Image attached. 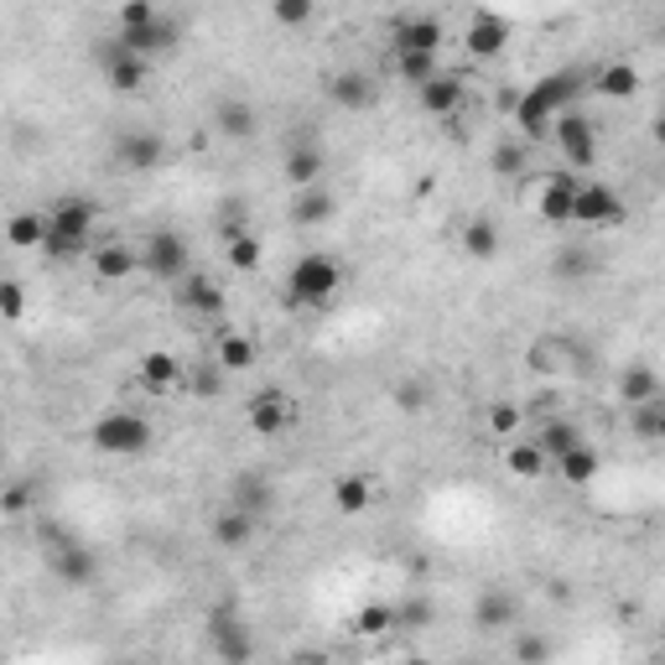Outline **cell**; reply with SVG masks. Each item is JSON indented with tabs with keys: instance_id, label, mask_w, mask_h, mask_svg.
<instances>
[{
	"instance_id": "cell-1",
	"label": "cell",
	"mask_w": 665,
	"mask_h": 665,
	"mask_svg": "<svg viewBox=\"0 0 665 665\" xmlns=\"http://www.w3.org/2000/svg\"><path fill=\"white\" fill-rule=\"evenodd\" d=\"M343 286V266L323 250H307L292 260L286 271V307H328Z\"/></svg>"
},
{
	"instance_id": "cell-2",
	"label": "cell",
	"mask_w": 665,
	"mask_h": 665,
	"mask_svg": "<svg viewBox=\"0 0 665 665\" xmlns=\"http://www.w3.org/2000/svg\"><path fill=\"white\" fill-rule=\"evenodd\" d=\"M89 442L104 458H140V452L151 448V421L140 412H104V416H94Z\"/></svg>"
},
{
	"instance_id": "cell-3",
	"label": "cell",
	"mask_w": 665,
	"mask_h": 665,
	"mask_svg": "<svg viewBox=\"0 0 665 665\" xmlns=\"http://www.w3.org/2000/svg\"><path fill=\"white\" fill-rule=\"evenodd\" d=\"M42 536H47V572H53L63 587H89V583H94L99 562H94V551L83 546V541H74V536L58 530V526H42Z\"/></svg>"
},
{
	"instance_id": "cell-4",
	"label": "cell",
	"mask_w": 665,
	"mask_h": 665,
	"mask_svg": "<svg viewBox=\"0 0 665 665\" xmlns=\"http://www.w3.org/2000/svg\"><path fill=\"white\" fill-rule=\"evenodd\" d=\"M188 239L177 235V229H157V235H146V245H140V266L157 275V281H188Z\"/></svg>"
},
{
	"instance_id": "cell-5",
	"label": "cell",
	"mask_w": 665,
	"mask_h": 665,
	"mask_svg": "<svg viewBox=\"0 0 665 665\" xmlns=\"http://www.w3.org/2000/svg\"><path fill=\"white\" fill-rule=\"evenodd\" d=\"M208 650L218 661H250L255 655L250 624H239L235 608H208Z\"/></svg>"
},
{
	"instance_id": "cell-6",
	"label": "cell",
	"mask_w": 665,
	"mask_h": 665,
	"mask_svg": "<svg viewBox=\"0 0 665 665\" xmlns=\"http://www.w3.org/2000/svg\"><path fill=\"white\" fill-rule=\"evenodd\" d=\"M551 136L562 146L567 167H598V125H593V120L567 110V115H556V131H551Z\"/></svg>"
},
{
	"instance_id": "cell-7",
	"label": "cell",
	"mask_w": 665,
	"mask_h": 665,
	"mask_svg": "<svg viewBox=\"0 0 665 665\" xmlns=\"http://www.w3.org/2000/svg\"><path fill=\"white\" fill-rule=\"evenodd\" d=\"M619 218H624V198L613 193L608 182H577L572 224H587V229H604V224H619Z\"/></svg>"
},
{
	"instance_id": "cell-8",
	"label": "cell",
	"mask_w": 665,
	"mask_h": 665,
	"mask_svg": "<svg viewBox=\"0 0 665 665\" xmlns=\"http://www.w3.org/2000/svg\"><path fill=\"white\" fill-rule=\"evenodd\" d=\"M245 427L271 442V437H281V431L296 427V401H286L281 391H260L250 406H245Z\"/></svg>"
},
{
	"instance_id": "cell-9",
	"label": "cell",
	"mask_w": 665,
	"mask_h": 665,
	"mask_svg": "<svg viewBox=\"0 0 665 665\" xmlns=\"http://www.w3.org/2000/svg\"><path fill=\"white\" fill-rule=\"evenodd\" d=\"M520 624V604H515V593L509 587H484L478 598H473V629L478 634H505V629Z\"/></svg>"
},
{
	"instance_id": "cell-10",
	"label": "cell",
	"mask_w": 665,
	"mask_h": 665,
	"mask_svg": "<svg viewBox=\"0 0 665 665\" xmlns=\"http://www.w3.org/2000/svg\"><path fill=\"white\" fill-rule=\"evenodd\" d=\"M323 94H328L332 110H349V115H359V110H370L374 99H380V89H374V79L364 74V68H343V74H328Z\"/></svg>"
},
{
	"instance_id": "cell-11",
	"label": "cell",
	"mask_w": 665,
	"mask_h": 665,
	"mask_svg": "<svg viewBox=\"0 0 665 665\" xmlns=\"http://www.w3.org/2000/svg\"><path fill=\"white\" fill-rule=\"evenodd\" d=\"M161 157H167V146H161L157 131H120L115 136V161L125 172H136V177L157 172Z\"/></svg>"
},
{
	"instance_id": "cell-12",
	"label": "cell",
	"mask_w": 665,
	"mask_h": 665,
	"mask_svg": "<svg viewBox=\"0 0 665 665\" xmlns=\"http://www.w3.org/2000/svg\"><path fill=\"white\" fill-rule=\"evenodd\" d=\"M120 47H131V53H140V58H167L177 42H182V26H177L172 16H157L146 21V26H131V32H115Z\"/></svg>"
},
{
	"instance_id": "cell-13",
	"label": "cell",
	"mask_w": 665,
	"mask_h": 665,
	"mask_svg": "<svg viewBox=\"0 0 665 665\" xmlns=\"http://www.w3.org/2000/svg\"><path fill=\"white\" fill-rule=\"evenodd\" d=\"M583 364H587V353L572 343L567 332H546V338L530 343V370H541V374H572V370H583Z\"/></svg>"
},
{
	"instance_id": "cell-14",
	"label": "cell",
	"mask_w": 665,
	"mask_h": 665,
	"mask_svg": "<svg viewBox=\"0 0 665 665\" xmlns=\"http://www.w3.org/2000/svg\"><path fill=\"white\" fill-rule=\"evenodd\" d=\"M146 74H151V58H140V53H131V47H120L110 37V47H104V79H110V89L115 94H136V89H146Z\"/></svg>"
},
{
	"instance_id": "cell-15",
	"label": "cell",
	"mask_w": 665,
	"mask_h": 665,
	"mask_svg": "<svg viewBox=\"0 0 665 665\" xmlns=\"http://www.w3.org/2000/svg\"><path fill=\"white\" fill-rule=\"evenodd\" d=\"M505 42H509V21L499 16V11H478V16L469 21V32H463V47H469V58H478V63L499 58Z\"/></svg>"
},
{
	"instance_id": "cell-16",
	"label": "cell",
	"mask_w": 665,
	"mask_h": 665,
	"mask_svg": "<svg viewBox=\"0 0 665 665\" xmlns=\"http://www.w3.org/2000/svg\"><path fill=\"white\" fill-rule=\"evenodd\" d=\"M323 172H328V157H323L317 140H292L286 146V161H281L286 188H313V182H323Z\"/></svg>"
},
{
	"instance_id": "cell-17",
	"label": "cell",
	"mask_w": 665,
	"mask_h": 665,
	"mask_svg": "<svg viewBox=\"0 0 665 665\" xmlns=\"http://www.w3.org/2000/svg\"><path fill=\"white\" fill-rule=\"evenodd\" d=\"M463 99H469V89H463V79L458 74H437V79H427L421 89H416V104L427 110V115L448 120L463 110Z\"/></svg>"
},
{
	"instance_id": "cell-18",
	"label": "cell",
	"mask_w": 665,
	"mask_h": 665,
	"mask_svg": "<svg viewBox=\"0 0 665 665\" xmlns=\"http://www.w3.org/2000/svg\"><path fill=\"white\" fill-rule=\"evenodd\" d=\"M572 203H577V177L551 172L541 182V193H536V214L546 218V224H572Z\"/></svg>"
},
{
	"instance_id": "cell-19",
	"label": "cell",
	"mask_w": 665,
	"mask_h": 665,
	"mask_svg": "<svg viewBox=\"0 0 665 665\" xmlns=\"http://www.w3.org/2000/svg\"><path fill=\"white\" fill-rule=\"evenodd\" d=\"M332 214H338V198H332L323 182L296 188V198H292V224L296 229H323V224H332Z\"/></svg>"
},
{
	"instance_id": "cell-20",
	"label": "cell",
	"mask_w": 665,
	"mask_h": 665,
	"mask_svg": "<svg viewBox=\"0 0 665 665\" xmlns=\"http://www.w3.org/2000/svg\"><path fill=\"white\" fill-rule=\"evenodd\" d=\"M89 266H94L99 281H131L136 271H146V266H140V245H120V239L99 245V250L89 255Z\"/></svg>"
},
{
	"instance_id": "cell-21",
	"label": "cell",
	"mask_w": 665,
	"mask_h": 665,
	"mask_svg": "<svg viewBox=\"0 0 665 665\" xmlns=\"http://www.w3.org/2000/svg\"><path fill=\"white\" fill-rule=\"evenodd\" d=\"M214 131L224 140H250L260 131V110L250 99H218L214 104Z\"/></svg>"
},
{
	"instance_id": "cell-22",
	"label": "cell",
	"mask_w": 665,
	"mask_h": 665,
	"mask_svg": "<svg viewBox=\"0 0 665 665\" xmlns=\"http://www.w3.org/2000/svg\"><path fill=\"white\" fill-rule=\"evenodd\" d=\"M391 42H395V53H437V47L448 42V32H442L437 16H406L395 26Z\"/></svg>"
},
{
	"instance_id": "cell-23",
	"label": "cell",
	"mask_w": 665,
	"mask_h": 665,
	"mask_svg": "<svg viewBox=\"0 0 665 665\" xmlns=\"http://www.w3.org/2000/svg\"><path fill=\"white\" fill-rule=\"evenodd\" d=\"M255 520H260V515H250V509L224 505V509L214 515V546H218V551L250 546V541H255Z\"/></svg>"
},
{
	"instance_id": "cell-24",
	"label": "cell",
	"mask_w": 665,
	"mask_h": 665,
	"mask_svg": "<svg viewBox=\"0 0 665 665\" xmlns=\"http://www.w3.org/2000/svg\"><path fill=\"white\" fill-rule=\"evenodd\" d=\"M458 250L469 255V260H499L505 235H499V224H494V218H469V224H463V235H458Z\"/></svg>"
},
{
	"instance_id": "cell-25",
	"label": "cell",
	"mask_w": 665,
	"mask_h": 665,
	"mask_svg": "<svg viewBox=\"0 0 665 665\" xmlns=\"http://www.w3.org/2000/svg\"><path fill=\"white\" fill-rule=\"evenodd\" d=\"M536 442H541V452H546L551 463L556 458H567L577 442H587L583 437V427L572 421V416H541V431H536Z\"/></svg>"
},
{
	"instance_id": "cell-26",
	"label": "cell",
	"mask_w": 665,
	"mask_h": 665,
	"mask_svg": "<svg viewBox=\"0 0 665 665\" xmlns=\"http://www.w3.org/2000/svg\"><path fill=\"white\" fill-rule=\"evenodd\" d=\"M47 218L58 224V229H68V235H94V218H99V208L89 203V198H53L47 203Z\"/></svg>"
},
{
	"instance_id": "cell-27",
	"label": "cell",
	"mask_w": 665,
	"mask_h": 665,
	"mask_svg": "<svg viewBox=\"0 0 665 665\" xmlns=\"http://www.w3.org/2000/svg\"><path fill=\"white\" fill-rule=\"evenodd\" d=\"M136 374H140V385H146L151 395H167L177 380H182V359H177V353H167V349H151L136 364Z\"/></svg>"
},
{
	"instance_id": "cell-28",
	"label": "cell",
	"mask_w": 665,
	"mask_h": 665,
	"mask_svg": "<svg viewBox=\"0 0 665 665\" xmlns=\"http://www.w3.org/2000/svg\"><path fill=\"white\" fill-rule=\"evenodd\" d=\"M619 401L624 406H650V401H661V374L650 370V364H629L624 374H619Z\"/></svg>"
},
{
	"instance_id": "cell-29",
	"label": "cell",
	"mask_w": 665,
	"mask_h": 665,
	"mask_svg": "<svg viewBox=\"0 0 665 665\" xmlns=\"http://www.w3.org/2000/svg\"><path fill=\"white\" fill-rule=\"evenodd\" d=\"M224 302H229V296H224V286H218V281H208V275H188V281H182V307H188V313L218 317V313H224Z\"/></svg>"
},
{
	"instance_id": "cell-30",
	"label": "cell",
	"mask_w": 665,
	"mask_h": 665,
	"mask_svg": "<svg viewBox=\"0 0 665 665\" xmlns=\"http://www.w3.org/2000/svg\"><path fill=\"white\" fill-rule=\"evenodd\" d=\"M255 359H260V349H255V338L250 332H218V370L224 374H245L255 370Z\"/></svg>"
},
{
	"instance_id": "cell-31",
	"label": "cell",
	"mask_w": 665,
	"mask_h": 665,
	"mask_svg": "<svg viewBox=\"0 0 665 665\" xmlns=\"http://www.w3.org/2000/svg\"><path fill=\"white\" fill-rule=\"evenodd\" d=\"M271 499H275V489H271V478H266V473H239L235 484H229V505L250 509V515H266Z\"/></svg>"
},
{
	"instance_id": "cell-32",
	"label": "cell",
	"mask_w": 665,
	"mask_h": 665,
	"mask_svg": "<svg viewBox=\"0 0 665 665\" xmlns=\"http://www.w3.org/2000/svg\"><path fill=\"white\" fill-rule=\"evenodd\" d=\"M374 499V484L364 473H343V478H332V509L338 515H364Z\"/></svg>"
},
{
	"instance_id": "cell-33",
	"label": "cell",
	"mask_w": 665,
	"mask_h": 665,
	"mask_svg": "<svg viewBox=\"0 0 665 665\" xmlns=\"http://www.w3.org/2000/svg\"><path fill=\"white\" fill-rule=\"evenodd\" d=\"M593 89L604 99H634L640 94V68L634 63H608V68L593 74Z\"/></svg>"
},
{
	"instance_id": "cell-34",
	"label": "cell",
	"mask_w": 665,
	"mask_h": 665,
	"mask_svg": "<svg viewBox=\"0 0 665 665\" xmlns=\"http://www.w3.org/2000/svg\"><path fill=\"white\" fill-rule=\"evenodd\" d=\"M42 235H47V214H42V208H21V214L5 218L11 250H42Z\"/></svg>"
},
{
	"instance_id": "cell-35",
	"label": "cell",
	"mask_w": 665,
	"mask_h": 665,
	"mask_svg": "<svg viewBox=\"0 0 665 665\" xmlns=\"http://www.w3.org/2000/svg\"><path fill=\"white\" fill-rule=\"evenodd\" d=\"M556 469H562V478H567V484H577V489H583V484H593V478L604 473V458H598V448H593V442H577L567 458H556Z\"/></svg>"
},
{
	"instance_id": "cell-36",
	"label": "cell",
	"mask_w": 665,
	"mask_h": 665,
	"mask_svg": "<svg viewBox=\"0 0 665 665\" xmlns=\"http://www.w3.org/2000/svg\"><path fill=\"white\" fill-rule=\"evenodd\" d=\"M42 255L47 260H58V266H68V260H83V255H94V245L83 235H68V229H58L53 218H47V235H42Z\"/></svg>"
},
{
	"instance_id": "cell-37",
	"label": "cell",
	"mask_w": 665,
	"mask_h": 665,
	"mask_svg": "<svg viewBox=\"0 0 665 665\" xmlns=\"http://www.w3.org/2000/svg\"><path fill=\"white\" fill-rule=\"evenodd\" d=\"M505 469L515 473V478H541V473L551 469V458L541 452V442H509Z\"/></svg>"
},
{
	"instance_id": "cell-38",
	"label": "cell",
	"mask_w": 665,
	"mask_h": 665,
	"mask_svg": "<svg viewBox=\"0 0 665 665\" xmlns=\"http://www.w3.org/2000/svg\"><path fill=\"white\" fill-rule=\"evenodd\" d=\"M494 172L499 177H520L530 167V140L520 136V140H494Z\"/></svg>"
},
{
	"instance_id": "cell-39",
	"label": "cell",
	"mask_w": 665,
	"mask_h": 665,
	"mask_svg": "<svg viewBox=\"0 0 665 665\" xmlns=\"http://www.w3.org/2000/svg\"><path fill=\"white\" fill-rule=\"evenodd\" d=\"M551 271L562 275V281H587V275L598 271V260H593L583 245H562V250H556V260H551Z\"/></svg>"
},
{
	"instance_id": "cell-40",
	"label": "cell",
	"mask_w": 665,
	"mask_h": 665,
	"mask_svg": "<svg viewBox=\"0 0 665 665\" xmlns=\"http://www.w3.org/2000/svg\"><path fill=\"white\" fill-rule=\"evenodd\" d=\"M395 68H401V79L421 89L427 79H437L442 68H437V53H395Z\"/></svg>"
},
{
	"instance_id": "cell-41",
	"label": "cell",
	"mask_w": 665,
	"mask_h": 665,
	"mask_svg": "<svg viewBox=\"0 0 665 665\" xmlns=\"http://www.w3.org/2000/svg\"><path fill=\"white\" fill-rule=\"evenodd\" d=\"M395 629V604H364L353 613V634H391Z\"/></svg>"
},
{
	"instance_id": "cell-42",
	"label": "cell",
	"mask_w": 665,
	"mask_h": 665,
	"mask_svg": "<svg viewBox=\"0 0 665 665\" xmlns=\"http://www.w3.org/2000/svg\"><path fill=\"white\" fill-rule=\"evenodd\" d=\"M431 619H437L431 598H406V604L395 608V629H431Z\"/></svg>"
},
{
	"instance_id": "cell-43",
	"label": "cell",
	"mask_w": 665,
	"mask_h": 665,
	"mask_svg": "<svg viewBox=\"0 0 665 665\" xmlns=\"http://www.w3.org/2000/svg\"><path fill=\"white\" fill-rule=\"evenodd\" d=\"M157 0H120V11H115V26L120 32H131V26H146V21H157Z\"/></svg>"
},
{
	"instance_id": "cell-44",
	"label": "cell",
	"mask_w": 665,
	"mask_h": 665,
	"mask_svg": "<svg viewBox=\"0 0 665 665\" xmlns=\"http://www.w3.org/2000/svg\"><path fill=\"white\" fill-rule=\"evenodd\" d=\"M317 11V0H271V16L281 21V26H307Z\"/></svg>"
},
{
	"instance_id": "cell-45",
	"label": "cell",
	"mask_w": 665,
	"mask_h": 665,
	"mask_svg": "<svg viewBox=\"0 0 665 665\" xmlns=\"http://www.w3.org/2000/svg\"><path fill=\"white\" fill-rule=\"evenodd\" d=\"M229 266H235V271H255V266H260V239L229 235Z\"/></svg>"
},
{
	"instance_id": "cell-46",
	"label": "cell",
	"mask_w": 665,
	"mask_h": 665,
	"mask_svg": "<svg viewBox=\"0 0 665 665\" xmlns=\"http://www.w3.org/2000/svg\"><path fill=\"white\" fill-rule=\"evenodd\" d=\"M395 406H401V412H427L431 391L421 385V380H401V385H395Z\"/></svg>"
},
{
	"instance_id": "cell-47",
	"label": "cell",
	"mask_w": 665,
	"mask_h": 665,
	"mask_svg": "<svg viewBox=\"0 0 665 665\" xmlns=\"http://www.w3.org/2000/svg\"><path fill=\"white\" fill-rule=\"evenodd\" d=\"M21 313H26V286L21 281H0V317L21 323Z\"/></svg>"
},
{
	"instance_id": "cell-48",
	"label": "cell",
	"mask_w": 665,
	"mask_h": 665,
	"mask_svg": "<svg viewBox=\"0 0 665 665\" xmlns=\"http://www.w3.org/2000/svg\"><path fill=\"white\" fill-rule=\"evenodd\" d=\"M515 427H520V406H515V401H494V406H489V431H494V437H509Z\"/></svg>"
},
{
	"instance_id": "cell-49",
	"label": "cell",
	"mask_w": 665,
	"mask_h": 665,
	"mask_svg": "<svg viewBox=\"0 0 665 665\" xmlns=\"http://www.w3.org/2000/svg\"><path fill=\"white\" fill-rule=\"evenodd\" d=\"M515 661H526V665L551 661V640L546 634H520V640H515Z\"/></svg>"
},
{
	"instance_id": "cell-50",
	"label": "cell",
	"mask_w": 665,
	"mask_h": 665,
	"mask_svg": "<svg viewBox=\"0 0 665 665\" xmlns=\"http://www.w3.org/2000/svg\"><path fill=\"white\" fill-rule=\"evenodd\" d=\"M0 509H5V515H26V509H32V484L16 478V484L5 489V499H0Z\"/></svg>"
},
{
	"instance_id": "cell-51",
	"label": "cell",
	"mask_w": 665,
	"mask_h": 665,
	"mask_svg": "<svg viewBox=\"0 0 665 665\" xmlns=\"http://www.w3.org/2000/svg\"><path fill=\"white\" fill-rule=\"evenodd\" d=\"M193 391L198 395H218V391H224V370H218V364H214V370H198Z\"/></svg>"
},
{
	"instance_id": "cell-52",
	"label": "cell",
	"mask_w": 665,
	"mask_h": 665,
	"mask_svg": "<svg viewBox=\"0 0 665 665\" xmlns=\"http://www.w3.org/2000/svg\"><path fill=\"white\" fill-rule=\"evenodd\" d=\"M655 442H665V406L655 401Z\"/></svg>"
},
{
	"instance_id": "cell-53",
	"label": "cell",
	"mask_w": 665,
	"mask_h": 665,
	"mask_svg": "<svg viewBox=\"0 0 665 665\" xmlns=\"http://www.w3.org/2000/svg\"><path fill=\"white\" fill-rule=\"evenodd\" d=\"M650 136H655V146H665V115L655 120V125H650Z\"/></svg>"
},
{
	"instance_id": "cell-54",
	"label": "cell",
	"mask_w": 665,
	"mask_h": 665,
	"mask_svg": "<svg viewBox=\"0 0 665 665\" xmlns=\"http://www.w3.org/2000/svg\"><path fill=\"white\" fill-rule=\"evenodd\" d=\"M661 42H665V26H661Z\"/></svg>"
}]
</instances>
